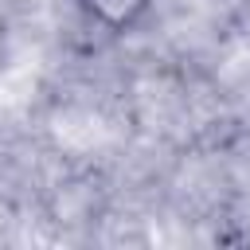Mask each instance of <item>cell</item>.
<instances>
[{
	"mask_svg": "<svg viewBox=\"0 0 250 250\" xmlns=\"http://www.w3.org/2000/svg\"><path fill=\"white\" fill-rule=\"evenodd\" d=\"M152 4H156V0H78V8H82L98 27L113 31V35L133 31V27L152 12Z\"/></svg>",
	"mask_w": 250,
	"mask_h": 250,
	"instance_id": "obj_1",
	"label": "cell"
}]
</instances>
